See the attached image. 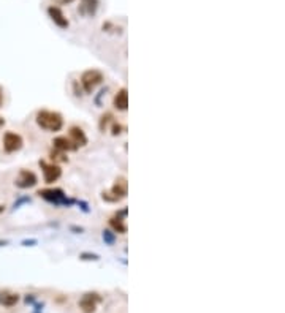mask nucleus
<instances>
[{
  "instance_id": "nucleus-15",
  "label": "nucleus",
  "mask_w": 285,
  "mask_h": 313,
  "mask_svg": "<svg viewBox=\"0 0 285 313\" xmlns=\"http://www.w3.org/2000/svg\"><path fill=\"white\" fill-rule=\"evenodd\" d=\"M5 125V119H4V117H0V127H4Z\"/></svg>"
},
{
  "instance_id": "nucleus-6",
  "label": "nucleus",
  "mask_w": 285,
  "mask_h": 313,
  "mask_svg": "<svg viewBox=\"0 0 285 313\" xmlns=\"http://www.w3.org/2000/svg\"><path fill=\"white\" fill-rule=\"evenodd\" d=\"M100 301V297L97 294H86L83 296V299L80 301V308L84 313H94L97 308V304Z\"/></svg>"
},
{
  "instance_id": "nucleus-9",
  "label": "nucleus",
  "mask_w": 285,
  "mask_h": 313,
  "mask_svg": "<svg viewBox=\"0 0 285 313\" xmlns=\"http://www.w3.org/2000/svg\"><path fill=\"white\" fill-rule=\"evenodd\" d=\"M111 194H114L113 201H118L121 198H125V194H127V182H125V179H119L118 182H116V185L111 190Z\"/></svg>"
},
{
  "instance_id": "nucleus-7",
  "label": "nucleus",
  "mask_w": 285,
  "mask_h": 313,
  "mask_svg": "<svg viewBox=\"0 0 285 313\" xmlns=\"http://www.w3.org/2000/svg\"><path fill=\"white\" fill-rule=\"evenodd\" d=\"M68 139L75 144V147H81V146H86L87 144V136L86 133L80 127H72L70 128V136Z\"/></svg>"
},
{
  "instance_id": "nucleus-3",
  "label": "nucleus",
  "mask_w": 285,
  "mask_h": 313,
  "mask_svg": "<svg viewBox=\"0 0 285 313\" xmlns=\"http://www.w3.org/2000/svg\"><path fill=\"white\" fill-rule=\"evenodd\" d=\"M22 147V138L18 133H13V132H7L4 135V149L8 153L13 152H18Z\"/></svg>"
},
{
  "instance_id": "nucleus-1",
  "label": "nucleus",
  "mask_w": 285,
  "mask_h": 313,
  "mask_svg": "<svg viewBox=\"0 0 285 313\" xmlns=\"http://www.w3.org/2000/svg\"><path fill=\"white\" fill-rule=\"evenodd\" d=\"M37 124L40 125L46 132H59L63 127V119L62 115L56 111H48L42 109L37 112Z\"/></svg>"
},
{
  "instance_id": "nucleus-11",
  "label": "nucleus",
  "mask_w": 285,
  "mask_h": 313,
  "mask_svg": "<svg viewBox=\"0 0 285 313\" xmlns=\"http://www.w3.org/2000/svg\"><path fill=\"white\" fill-rule=\"evenodd\" d=\"M49 15H51V18H53V21H54L57 25H60V27H67V25H68V21L63 18V15L60 13L59 8L51 7V8H49Z\"/></svg>"
},
{
  "instance_id": "nucleus-13",
  "label": "nucleus",
  "mask_w": 285,
  "mask_h": 313,
  "mask_svg": "<svg viewBox=\"0 0 285 313\" xmlns=\"http://www.w3.org/2000/svg\"><path fill=\"white\" fill-rule=\"evenodd\" d=\"M18 294H8V293H4L0 294V304L4 305H15L18 302Z\"/></svg>"
},
{
  "instance_id": "nucleus-2",
  "label": "nucleus",
  "mask_w": 285,
  "mask_h": 313,
  "mask_svg": "<svg viewBox=\"0 0 285 313\" xmlns=\"http://www.w3.org/2000/svg\"><path fill=\"white\" fill-rule=\"evenodd\" d=\"M81 86L84 89L86 94H90L92 90L103 81V73L92 68V70H86L83 74H81Z\"/></svg>"
},
{
  "instance_id": "nucleus-5",
  "label": "nucleus",
  "mask_w": 285,
  "mask_h": 313,
  "mask_svg": "<svg viewBox=\"0 0 285 313\" xmlns=\"http://www.w3.org/2000/svg\"><path fill=\"white\" fill-rule=\"evenodd\" d=\"M37 184V176L32 173V171H27V169H24V171L19 173L18 179H16V185L19 188H30Z\"/></svg>"
},
{
  "instance_id": "nucleus-12",
  "label": "nucleus",
  "mask_w": 285,
  "mask_h": 313,
  "mask_svg": "<svg viewBox=\"0 0 285 313\" xmlns=\"http://www.w3.org/2000/svg\"><path fill=\"white\" fill-rule=\"evenodd\" d=\"M111 226L114 228V231H118V232H121V234H124V232H127V225H125V220H122V218H119V215H116L114 218H111Z\"/></svg>"
},
{
  "instance_id": "nucleus-14",
  "label": "nucleus",
  "mask_w": 285,
  "mask_h": 313,
  "mask_svg": "<svg viewBox=\"0 0 285 313\" xmlns=\"http://www.w3.org/2000/svg\"><path fill=\"white\" fill-rule=\"evenodd\" d=\"M4 103V94H2V89H0V106H2Z\"/></svg>"
},
{
  "instance_id": "nucleus-4",
  "label": "nucleus",
  "mask_w": 285,
  "mask_h": 313,
  "mask_svg": "<svg viewBox=\"0 0 285 313\" xmlns=\"http://www.w3.org/2000/svg\"><path fill=\"white\" fill-rule=\"evenodd\" d=\"M40 165L43 168V179H45L46 184H54V182L62 176V169L57 165H54V163H45V162L43 163L40 162Z\"/></svg>"
},
{
  "instance_id": "nucleus-8",
  "label": "nucleus",
  "mask_w": 285,
  "mask_h": 313,
  "mask_svg": "<svg viewBox=\"0 0 285 313\" xmlns=\"http://www.w3.org/2000/svg\"><path fill=\"white\" fill-rule=\"evenodd\" d=\"M114 106L116 109H119V111H125L128 108V94H127V89L122 87L118 94H116L114 97Z\"/></svg>"
},
{
  "instance_id": "nucleus-10",
  "label": "nucleus",
  "mask_w": 285,
  "mask_h": 313,
  "mask_svg": "<svg viewBox=\"0 0 285 313\" xmlns=\"http://www.w3.org/2000/svg\"><path fill=\"white\" fill-rule=\"evenodd\" d=\"M53 144H54V147H56L57 150H60V152H68V150L76 149L73 142H72L68 138H65V136H59V138H56V139L53 141Z\"/></svg>"
},
{
  "instance_id": "nucleus-16",
  "label": "nucleus",
  "mask_w": 285,
  "mask_h": 313,
  "mask_svg": "<svg viewBox=\"0 0 285 313\" xmlns=\"http://www.w3.org/2000/svg\"><path fill=\"white\" fill-rule=\"evenodd\" d=\"M5 211V206H2V204H0V214H2Z\"/></svg>"
}]
</instances>
